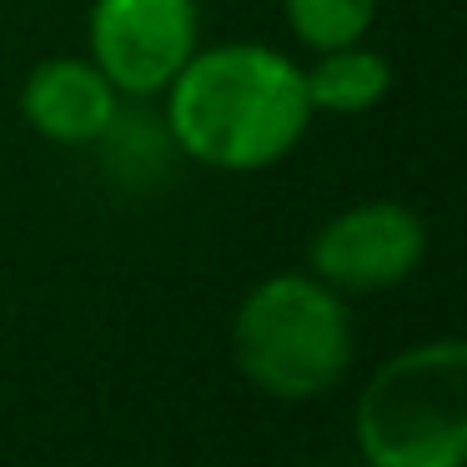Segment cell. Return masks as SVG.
Listing matches in <instances>:
<instances>
[{
    "label": "cell",
    "instance_id": "cell-7",
    "mask_svg": "<svg viewBox=\"0 0 467 467\" xmlns=\"http://www.w3.org/2000/svg\"><path fill=\"white\" fill-rule=\"evenodd\" d=\"M302 76H306V101H312V111H337V116L372 111L392 91V66L377 51H362V41L322 51V61Z\"/></svg>",
    "mask_w": 467,
    "mask_h": 467
},
{
    "label": "cell",
    "instance_id": "cell-1",
    "mask_svg": "<svg viewBox=\"0 0 467 467\" xmlns=\"http://www.w3.org/2000/svg\"><path fill=\"white\" fill-rule=\"evenodd\" d=\"M166 91L171 141L216 171H256L282 161L312 121L306 76L266 46L192 51Z\"/></svg>",
    "mask_w": 467,
    "mask_h": 467
},
{
    "label": "cell",
    "instance_id": "cell-3",
    "mask_svg": "<svg viewBox=\"0 0 467 467\" xmlns=\"http://www.w3.org/2000/svg\"><path fill=\"white\" fill-rule=\"evenodd\" d=\"M232 352L252 387L282 402H302L342 382L352 362V317L317 276H266L236 306Z\"/></svg>",
    "mask_w": 467,
    "mask_h": 467
},
{
    "label": "cell",
    "instance_id": "cell-6",
    "mask_svg": "<svg viewBox=\"0 0 467 467\" xmlns=\"http://www.w3.org/2000/svg\"><path fill=\"white\" fill-rule=\"evenodd\" d=\"M21 111L46 141L56 146H96L116 121V86L91 61H46L31 71L21 91Z\"/></svg>",
    "mask_w": 467,
    "mask_h": 467
},
{
    "label": "cell",
    "instance_id": "cell-5",
    "mask_svg": "<svg viewBox=\"0 0 467 467\" xmlns=\"http://www.w3.org/2000/svg\"><path fill=\"white\" fill-rule=\"evenodd\" d=\"M427 232L402 202H362L332 216L312 242V272L332 292H382L417 272Z\"/></svg>",
    "mask_w": 467,
    "mask_h": 467
},
{
    "label": "cell",
    "instance_id": "cell-2",
    "mask_svg": "<svg viewBox=\"0 0 467 467\" xmlns=\"http://www.w3.org/2000/svg\"><path fill=\"white\" fill-rule=\"evenodd\" d=\"M357 447L367 467H462L467 347L442 337L377 367L357 397Z\"/></svg>",
    "mask_w": 467,
    "mask_h": 467
},
{
    "label": "cell",
    "instance_id": "cell-8",
    "mask_svg": "<svg viewBox=\"0 0 467 467\" xmlns=\"http://www.w3.org/2000/svg\"><path fill=\"white\" fill-rule=\"evenodd\" d=\"M286 26L312 51H337L357 46L377 16V0H282Z\"/></svg>",
    "mask_w": 467,
    "mask_h": 467
},
{
    "label": "cell",
    "instance_id": "cell-4",
    "mask_svg": "<svg viewBox=\"0 0 467 467\" xmlns=\"http://www.w3.org/2000/svg\"><path fill=\"white\" fill-rule=\"evenodd\" d=\"M196 51V0H96L91 66L121 96H156Z\"/></svg>",
    "mask_w": 467,
    "mask_h": 467
}]
</instances>
